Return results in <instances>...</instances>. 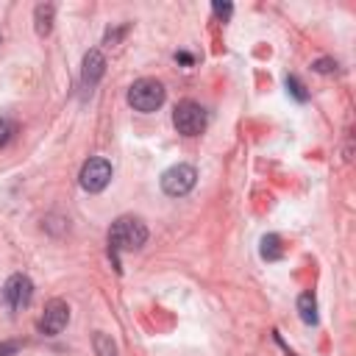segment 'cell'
Segmentation results:
<instances>
[{"instance_id": "obj_1", "label": "cell", "mask_w": 356, "mask_h": 356, "mask_svg": "<svg viewBox=\"0 0 356 356\" xmlns=\"http://www.w3.org/2000/svg\"><path fill=\"white\" fill-rule=\"evenodd\" d=\"M145 242H147V225L139 217L122 214L108 228V245H111L114 253H120V250H139Z\"/></svg>"}, {"instance_id": "obj_2", "label": "cell", "mask_w": 356, "mask_h": 356, "mask_svg": "<svg viewBox=\"0 0 356 356\" xmlns=\"http://www.w3.org/2000/svg\"><path fill=\"white\" fill-rule=\"evenodd\" d=\"M128 103L136 111H145V114L161 108V103H164V86H161V81H156V78H139V81H134L131 89H128Z\"/></svg>"}, {"instance_id": "obj_3", "label": "cell", "mask_w": 356, "mask_h": 356, "mask_svg": "<svg viewBox=\"0 0 356 356\" xmlns=\"http://www.w3.org/2000/svg\"><path fill=\"white\" fill-rule=\"evenodd\" d=\"M209 117H206V108L195 100H181L172 111V125L178 128V134L184 136H197L203 128H206Z\"/></svg>"}, {"instance_id": "obj_4", "label": "cell", "mask_w": 356, "mask_h": 356, "mask_svg": "<svg viewBox=\"0 0 356 356\" xmlns=\"http://www.w3.org/2000/svg\"><path fill=\"white\" fill-rule=\"evenodd\" d=\"M195 181H197V170H195L192 164H175V167H170V170L161 175V189H164L170 197H181V195L192 192Z\"/></svg>"}, {"instance_id": "obj_5", "label": "cell", "mask_w": 356, "mask_h": 356, "mask_svg": "<svg viewBox=\"0 0 356 356\" xmlns=\"http://www.w3.org/2000/svg\"><path fill=\"white\" fill-rule=\"evenodd\" d=\"M108 181H111V164L106 159H89L81 167V186L86 192H100L108 186Z\"/></svg>"}, {"instance_id": "obj_6", "label": "cell", "mask_w": 356, "mask_h": 356, "mask_svg": "<svg viewBox=\"0 0 356 356\" xmlns=\"http://www.w3.org/2000/svg\"><path fill=\"white\" fill-rule=\"evenodd\" d=\"M67 320H70V306L56 298V300H50V303L44 306V314L39 317V331L47 334V337H56V334L64 331Z\"/></svg>"}, {"instance_id": "obj_7", "label": "cell", "mask_w": 356, "mask_h": 356, "mask_svg": "<svg viewBox=\"0 0 356 356\" xmlns=\"http://www.w3.org/2000/svg\"><path fill=\"white\" fill-rule=\"evenodd\" d=\"M3 295H6V300H8L11 309H25V306L31 303V298H33V284H31L28 275L17 273V275H11V278L6 281Z\"/></svg>"}, {"instance_id": "obj_8", "label": "cell", "mask_w": 356, "mask_h": 356, "mask_svg": "<svg viewBox=\"0 0 356 356\" xmlns=\"http://www.w3.org/2000/svg\"><path fill=\"white\" fill-rule=\"evenodd\" d=\"M103 72H106V58H103V53H100V50H89V53L83 56V70H81L83 86L92 89V86L103 78Z\"/></svg>"}, {"instance_id": "obj_9", "label": "cell", "mask_w": 356, "mask_h": 356, "mask_svg": "<svg viewBox=\"0 0 356 356\" xmlns=\"http://www.w3.org/2000/svg\"><path fill=\"white\" fill-rule=\"evenodd\" d=\"M53 14H56V6L53 3H39L33 8V19H36V33L39 36H47L50 28H53Z\"/></svg>"}, {"instance_id": "obj_10", "label": "cell", "mask_w": 356, "mask_h": 356, "mask_svg": "<svg viewBox=\"0 0 356 356\" xmlns=\"http://www.w3.org/2000/svg\"><path fill=\"white\" fill-rule=\"evenodd\" d=\"M298 312H300V320H303L306 325H314V323H317V300H314L312 292H303V295L298 298Z\"/></svg>"}, {"instance_id": "obj_11", "label": "cell", "mask_w": 356, "mask_h": 356, "mask_svg": "<svg viewBox=\"0 0 356 356\" xmlns=\"http://www.w3.org/2000/svg\"><path fill=\"white\" fill-rule=\"evenodd\" d=\"M284 256V245H281V236L278 234H267L261 239V259L267 261H278Z\"/></svg>"}, {"instance_id": "obj_12", "label": "cell", "mask_w": 356, "mask_h": 356, "mask_svg": "<svg viewBox=\"0 0 356 356\" xmlns=\"http://www.w3.org/2000/svg\"><path fill=\"white\" fill-rule=\"evenodd\" d=\"M92 345H95V353H97V356H117V345H114V339H111L108 334H103V331H95Z\"/></svg>"}, {"instance_id": "obj_13", "label": "cell", "mask_w": 356, "mask_h": 356, "mask_svg": "<svg viewBox=\"0 0 356 356\" xmlns=\"http://www.w3.org/2000/svg\"><path fill=\"white\" fill-rule=\"evenodd\" d=\"M286 89L295 95V100H300V103H303V100H309V92H306V86H303V83H300L295 75H289V78H286Z\"/></svg>"}, {"instance_id": "obj_14", "label": "cell", "mask_w": 356, "mask_h": 356, "mask_svg": "<svg viewBox=\"0 0 356 356\" xmlns=\"http://www.w3.org/2000/svg\"><path fill=\"white\" fill-rule=\"evenodd\" d=\"M11 131H14V125H11V122H8V120L0 114V147H3V145L11 139Z\"/></svg>"}, {"instance_id": "obj_15", "label": "cell", "mask_w": 356, "mask_h": 356, "mask_svg": "<svg viewBox=\"0 0 356 356\" xmlns=\"http://www.w3.org/2000/svg\"><path fill=\"white\" fill-rule=\"evenodd\" d=\"M211 11H214L217 17H222V19H228V17H231V11H234V6H231V3H214V6H211Z\"/></svg>"}, {"instance_id": "obj_16", "label": "cell", "mask_w": 356, "mask_h": 356, "mask_svg": "<svg viewBox=\"0 0 356 356\" xmlns=\"http://www.w3.org/2000/svg\"><path fill=\"white\" fill-rule=\"evenodd\" d=\"M17 350H19V342H14V339L0 342V356H14Z\"/></svg>"}, {"instance_id": "obj_17", "label": "cell", "mask_w": 356, "mask_h": 356, "mask_svg": "<svg viewBox=\"0 0 356 356\" xmlns=\"http://www.w3.org/2000/svg\"><path fill=\"white\" fill-rule=\"evenodd\" d=\"M334 67H337L334 58H320V61H314V70H317V72H331Z\"/></svg>"}, {"instance_id": "obj_18", "label": "cell", "mask_w": 356, "mask_h": 356, "mask_svg": "<svg viewBox=\"0 0 356 356\" xmlns=\"http://www.w3.org/2000/svg\"><path fill=\"white\" fill-rule=\"evenodd\" d=\"M0 39H3V36H0Z\"/></svg>"}]
</instances>
